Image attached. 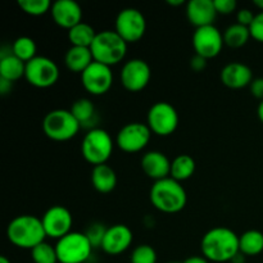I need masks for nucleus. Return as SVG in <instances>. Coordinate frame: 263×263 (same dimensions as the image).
Here are the masks:
<instances>
[{"label":"nucleus","instance_id":"79ce46f5","mask_svg":"<svg viewBox=\"0 0 263 263\" xmlns=\"http://www.w3.org/2000/svg\"><path fill=\"white\" fill-rule=\"evenodd\" d=\"M167 4L172 5V7H180V5L185 4L184 0H167Z\"/></svg>","mask_w":263,"mask_h":263},{"label":"nucleus","instance_id":"412c9836","mask_svg":"<svg viewBox=\"0 0 263 263\" xmlns=\"http://www.w3.org/2000/svg\"><path fill=\"white\" fill-rule=\"evenodd\" d=\"M26 63L13 54L12 46L7 53L0 54V79L15 82L25 77Z\"/></svg>","mask_w":263,"mask_h":263},{"label":"nucleus","instance_id":"c756f323","mask_svg":"<svg viewBox=\"0 0 263 263\" xmlns=\"http://www.w3.org/2000/svg\"><path fill=\"white\" fill-rule=\"evenodd\" d=\"M31 257L35 263H58L55 246H50L46 241H43L31 251Z\"/></svg>","mask_w":263,"mask_h":263},{"label":"nucleus","instance_id":"a19ab883","mask_svg":"<svg viewBox=\"0 0 263 263\" xmlns=\"http://www.w3.org/2000/svg\"><path fill=\"white\" fill-rule=\"evenodd\" d=\"M244 262H246V256H244L243 253H240V252H239V253L234 257L233 261H231V263H244Z\"/></svg>","mask_w":263,"mask_h":263},{"label":"nucleus","instance_id":"473e14b6","mask_svg":"<svg viewBox=\"0 0 263 263\" xmlns=\"http://www.w3.org/2000/svg\"><path fill=\"white\" fill-rule=\"evenodd\" d=\"M105 231H107V228H104V225L99 222H94L87 228L85 235L87 236V239L90 240L91 246L94 248H100L103 243V239H104Z\"/></svg>","mask_w":263,"mask_h":263},{"label":"nucleus","instance_id":"5701e85b","mask_svg":"<svg viewBox=\"0 0 263 263\" xmlns=\"http://www.w3.org/2000/svg\"><path fill=\"white\" fill-rule=\"evenodd\" d=\"M92 62H94V58H92L90 48L71 46L64 57V63H66L67 68L76 73H82Z\"/></svg>","mask_w":263,"mask_h":263},{"label":"nucleus","instance_id":"aec40b11","mask_svg":"<svg viewBox=\"0 0 263 263\" xmlns=\"http://www.w3.org/2000/svg\"><path fill=\"white\" fill-rule=\"evenodd\" d=\"M253 81V72L247 64L231 62L221 71V82L230 89H243Z\"/></svg>","mask_w":263,"mask_h":263},{"label":"nucleus","instance_id":"a878e982","mask_svg":"<svg viewBox=\"0 0 263 263\" xmlns=\"http://www.w3.org/2000/svg\"><path fill=\"white\" fill-rule=\"evenodd\" d=\"M97 31L89 23L81 22L68 30V40L71 46H81V48H90L97 37Z\"/></svg>","mask_w":263,"mask_h":263},{"label":"nucleus","instance_id":"c85d7f7f","mask_svg":"<svg viewBox=\"0 0 263 263\" xmlns=\"http://www.w3.org/2000/svg\"><path fill=\"white\" fill-rule=\"evenodd\" d=\"M12 51L17 58H20L25 63L37 57L36 55V51H37L36 43L33 41V39L28 37V36H21V37L15 39L14 43L12 44Z\"/></svg>","mask_w":263,"mask_h":263},{"label":"nucleus","instance_id":"bb28decb","mask_svg":"<svg viewBox=\"0 0 263 263\" xmlns=\"http://www.w3.org/2000/svg\"><path fill=\"white\" fill-rule=\"evenodd\" d=\"M239 248L244 256H258L263 252V233L248 230L239 236Z\"/></svg>","mask_w":263,"mask_h":263},{"label":"nucleus","instance_id":"393cba45","mask_svg":"<svg viewBox=\"0 0 263 263\" xmlns=\"http://www.w3.org/2000/svg\"><path fill=\"white\" fill-rule=\"evenodd\" d=\"M197 163L195 159L189 154H180L174 161H171V174L170 177H172L176 181L181 182L184 180L190 179L194 175Z\"/></svg>","mask_w":263,"mask_h":263},{"label":"nucleus","instance_id":"e433bc0d","mask_svg":"<svg viewBox=\"0 0 263 263\" xmlns=\"http://www.w3.org/2000/svg\"><path fill=\"white\" fill-rule=\"evenodd\" d=\"M207 61L208 59H205L204 57L199 55V54H194L190 59V68L194 72H202L207 67Z\"/></svg>","mask_w":263,"mask_h":263},{"label":"nucleus","instance_id":"f257e3e1","mask_svg":"<svg viewBox=\"0 0 263 263\" xmlns=\"http://www.w3.org/2000/svg\"><path fill=\"white\" fill-rule=\"evenodd\" d=\"M203 257L211 262H231L240 252L239 236L231 229L215 228L203 235L200 241Z\"/></svg>","mask_w":263,"mask_h":263},{"label":"nucleus","instance_id":"0eeeda50","mask_svg":"<svg viewBox=\"0 0 263 263\" xmlns=\"http://www.w3.org/2000/svg\"><path fill=\"white\" fill-rule=\"evenodd\" d=\"M59 263H85L91 257L92 249L85 233L71 231L55 244Z\"/></svg>","mask_w":263,"mask_h":263},{"label":"nucleus","instance_id":"39448f33","mask_svg":"<svg viewBox=\"0 0 263 263\" xmlns=\"http://www.w3.org/2000/svg\"><path fill=\"white\" fill-rule=\"evenodd\" d=\"M81 125L69 109L50 110L44 117L43 130L49 139L67 141L79 134Z\"/></svg>","mask_w":263,"mask_h":263},{"label":"nucleus","instance_id":"9d476101","mask_svg":"<svg viewBox=\"0 0 263 263\" xmlns=\"http://www.w3.org/2000/svg\"><path fill=\"white\" fill-rule=\"evenodd\" d=\"M115 31L127 44L136 43L145 35V17L136 8H125L117 14Z\"/></svg>","mask_w":263,"mask_h":263},{"label":"nucleus","instance_id":"58836bf2","mask_svg":"<svg viewBox=\"0 0 263 263\" xmlns=\"http://www.w3.org/2000/svg\"><path fill=\"white\" fill-rule=\"evenodd\" d=\"M12 89H13V82L7 81V80L4 79H0V92H2V95L9 94V92L12 91Z\"/></svg>","mask_w":263,"mask_h":263},{"label":"nucleus","instance_id":"37998d69","mask_svg":"<svg viewBox=\"0 0 263 263\" xmlns=\"http://www.w3.org/2000/svg\"><path fill=\"white\" fill-rule=\"evenodd\" d=\"M257 115H258L259 121L263 123V100L258 104V108H257Z\"/></svg>","mask_w":263,"mask_h":263},{"label":"nucleus","instance_id":"6e6552de","mask_svg":"<svg viewBox=\"0 0 263 263\" xmlns=\"http://www.w3.org/2000/svg\"><path fill=\"white\" fill-rule=\"evenodd\" d=\"M25 79L32 86L46 89L58 81L59 68L53 59L37 55L26 63Z\"/></svg>","mask_w":263,"mask_h":263},{"label":"nucleus","instance_id":"f3484780","mask_svg":"<svg viewBox=\"0 0 263 263\" xmlns=\"http://www.w3.org/2000/svg\"><path fill=\"white\" fill-rule=\"evenodd\" d=\"M50 12L54 22L67 30L82 22V8L74 0H57L51 5Z\"/></svg>","mask_w":263,"mask_h":263},{"label":"nucleus","instance_id":"b1692460","mask_svg":"<svg viewBox=\"0 0 263 263\" xmlns=\"http://www.w3.org/2000/svg\"><path fill=\"white\" fill-rule=\"evenodd\" d=\"M71 113L74 116L77 121L80 122L81 127H86L89 130H92L95 122L98 121L97 110H95L94 103L87 98H80L76 102H73L71 107Z\"/></svg>","mask_w":263,"mask_h":263},{"label":"nucleus","instance_id":"4468645a","mask_svg":"<svg viewBox=\"0 0 263 263\" xmlns=\"http://www.w3.org/2000/svg\"><path fill=\"white\" fill-rule=\"evenodd\" d=\"M81 82L84 89L91 95L105 94L109 91L113 84V73L110 67L99 62H92L81 73Z\"/></svg>","mask_w":263,"mask_h":263},{"label":"nucleus","instance_id":"a18cd8bd","mask_svg":"<svg viewBox=\"0 0 263 263\" xmlns=\"http://www.w3.org/2000/svg\"><path fill=\"white\" fill-rule=\"evenodd\" d=\"M0 263H12V262H10L9 259L7 258V257L2 256V257H0Z\"/></svg>","mask_w":263,"mask_h":263},{"label":"nucleus","instance_id":"cd10ccee","mask_svg":"<svg viewBox=\"0 0 263 263\" xmlns=\"http://www.w3.org/2000/svg\"><path fill=\"white\" fill-rule=\"evenodd\" d=\"M251 37L252 36L249 27L239 25V23H234V25L229 26L225 30V32H223V41H225V44L234 49L244 46Z\"/></svg>","mask_w":263,"mask_h":263},{"label":"nucleus","instance_id":"2eb2a0df","mask_svg":"<svg viewBox=\"0 0 263 263\" xmlns=\"http://www.w3.org/2000/svg\"><path fill=\"white\" fill-rule=\"evenodd\" d=\"M41 221H43L46 236L59 240L71 233L73 217L69 210H67L63 205H53L44 213Z\"/></svg>","mask_w":263,"mask_h":263},{"label":"nucleus","instance_id":"f8f14e48","mask_svg":"<svg viewBox=\"0 0 263 263\" xmlns=\"http://www.w3.org/2000/svg\"><path fill=\"white\" fill-rule=\"evenodd\" d=\"M152 71L144 59L134 58L126 62L121 69V84L131 92L141 91L151 81Z\"/></svg>","mask_w":263,"mask_h":263},{"label":"nucleus","instance_id":"f704fd0d","mask_svg":"<svg viewBox=\"0 0 263 263\" xmlns=\"http://www.w3.org/2000/svg\"><path fill=\"white\" fill-rule=\"evenodd\" d=\"M213 3L218 14H231L238 7L235 0H213Z\"/></svg>","mask_w":263,"mask_h":263},{"label":"nucleus","instance_id":"6ab92c4d","mask_svg":"<svg viewBox=\"0 0 263 263\" xmlns=\"http://www.w3.org/2000/svg\"><path fill=\"white\" fill-rule=\"evenodd\" d=\"M217 14L213 0H190L186 4L187 20L197 28L212 26Z\"/></svg>","mask_w":263,"mask_h":263},{"label":"nucleus","instance_id":"49530a36","mask_svg":"<svg viewBox=\"0 0 263 263\" xmlns=\"http://www.w3.org/2000/svg\"><path fill=\"white\" fill-rule=\"evenodd\" d=\"M168 263H182V262H168Z\"/></svg>","mask_w":263,"mask_h":263},{"label":"nucleus","instance_id":"c9c22d12","mask_svg":"<svg viewBox=\"0 0 263 263\" xmlns=\"http://www.w3.org/2000/svg\"><path fill=\"white\" fill-rule=\"evenodd\" d=\"M254 17H256V14H254L251 9H246V8H243V9H240L238 13H236V20H238V22L236 23L246 26V27H249V26L252 25V22H253Z\"/></svg>","mask_w":263,"mask_h":263},{"label":"nucleus","instance_id":"1a4fd4ad","mask_svg":"<svg viewBox=\"0 0 263 263\" xmlns=\"http://www.w3.org/2000/svg\"><path fill=\"white\" fill-rule=\"evenodd\" d=\"M148 123L152 133L158 136H168L179 126V113L176 108L167 102H158L148 112Z\"/></svg>","mask_w":263,"mask_h":263},{"label":"nucleus","instance_id":"ea45409f","mask_svg":"<svg viewBox=\"0 0 263 263\" xmlns=\"http://www.w3.org/2000/svg\"><path fill=\"white\" fill-rule=\"evenodd\" d=\"M182 263H210V261L203 256H190Z\"/></svg>","mask_w":263,"mask_h":263},{"label":"nucleus","instance_id":"ddd939ff","mask_svg":"<svg viewBox=\"0 0 263 263\" xmlns=\"http://www.w3.org/2000/svg\"><path fill=\"white\" fill-rule=\"evenodd\" d=\"M223 45V33L213 25L197 28L193 35V48L195 54H199L205 59L217 57L222 50Z\"/></svg>","mask_w":263,"mask_h":263},{"label":"nucleus","instance_id":"7ed1b4c3","mask_svg":"<svg viewBox=\"0 0 263 263\" xmlns=\"http://www.w3.org/2000/svg\"><path fill=\"white\" fill-rule=\"evenodd\" d=\"M149 198L154 208L168 215L182 211L187 203L186 190L181 182L172 177L154 182L149 193Z\"/></svg>","mask_w":263,"mask_h":263},{"label":"nucleus","instance_id":"7c9ffc66","mask_svg":"<svg viewBox=\"0 0 263 263\" xmlns=\"http://www.w3.org/2000/svg\"><path fill=\"white\" fill-rule=\"evenodd\" d=\"M18 5L25 13L30 15H43L50 12V0H18Z\"/></svg>","mask_w":263,"mask_h":263},{"label":"nucleus","instance_id":"72a5a7b5","mask_svg":"<svg viewBox=\"0 0 263 263\" xmlns=\"http://www.w3.org/2000/svg\"><path fill=\"white\" fill-rule=\"evenodd\" d=\"M249 31H251V36L254 40L263 43V12L257 13L253 22L249 26Z\"/></svg>","mask_w":263,"mask_h":263},{"label":"nucleus","instance_id":"4c0bfd02","mask_svg":"<svg viewBox=\"0 0 263 263\" xmlns=\"http://www.w3.org/2000/svg\"><path fill=\"white\" fill-rule=\"evenodd\" d=\"M251 87V92L254 98L257 99L263 100V77H257V79H253L252 84L249 85Z\"/></svg>","mask_w":263,"mask_h":263},{"label":"nucleus","instance_id":"a211bd4d","mask_svg":"<svg viewBox=\"0 0 263 263\" xmlns=\"http://www.w3.org/2000/svg\"><path fill=\"white\" fill-rule=\"evenodd\" d=\"M141 168L144 174L154 180V182L170 177L171 174V161L162 152H146L141 157Z\"/></svg>","mask_w":263,"mask_h":263},{"label":"nucleus","instance_id":"9b49d317","mask_svg":"<svg viewBox=\"0 0 263 263\" xmlns=\"http://www.w3.org/2000/svg\"><path fill=\"white\" fill-rule=\"evenodd\" d=\"M151 136L152 131L148 125L141 122H130L118 131L116 144L126 153H136L148 145Z\"/></svg>","mask_w":263,"mask_h":263},{"label":"nucleus","instance_id":"c03bdc74","mask_svg":"<svg viewBox=\"0 0 263 263\" xmlns=\"http://www.w3.org/2000/svg\"><path fill=\"white\" fill-rule=\"evenodd\" d=\"M253 4L256 5L257 8H259V9H261V12H263V0H254Z\"/></svg>","mask_w":263,"mask_h":263},{"label":"nucleus","instance_id":"dca6fc26","mask_svg":"<svg viewBox=\"0 0 263 263\" xmlns=\"http://www.w3.org/2000/svg\"><path fill=\"white\" fill-rule=\"evenodd\" d=\"M134 236L131 229L123 223H117V225H113L107 229L100 248L107 254L117 256L130 248Z\"/></svg>","mask_w":263,"mask_h":263},{"label":"nucleus","instance_id":"2f4dec72","mask_svg":"<svg viewBox=\"0 0 263 263\" xmlns=\"http://www.w3.org/2000/svg\"><path fill=\"white\" fill-rule=\"evenodd\" d=\"M130 263H157V252L149 244H140L131 253Z\"/></svg>","mask_w":263,"mask_h":263},{"label":"nucleus","instance_id":"f03ea898","mask_svg":"<svg viewBox=\"0 0 263 263\" xmlns=\"http://www.w3.org/2000/svg\"><path fill=\"white\" fill-rule=\"evenodd\" d=\"M7 236L13 246L30 251L48 238L41 218L32 215H22L13 218L7 228Z\"/></svg>","mask_w":263,"mask_h":263},{"label":"nucleus","instance_id":"423d86ee","mask_svg":"<svg viewBox=\"0 0 263 263\" xmlns=\"http://www.w3.org/2000/svg\"><path fill=\"white\" fill-rule=\"evenodd\" d=\"M113 152V140L103 128H92L85 134L81 144L82 157L92 166L105 164Z\"/></svg>","mask_w":263,"mask_h":263},{"label":"nucleus","instance_id":"20e7f679","mask_svg":"<svg viewBox=\"0 0 263 263\" xmlns=\"http://www.w3.org/2000/svg\"><path fill=\"white\" fill-rule=\"evenodd\" d=\"M90 50L95 62L112 67L123 61L127 53V43L116 31L105 30L97 33Z\"/></svg>","mask_w":263,"mask_h":263},{"label":"nucleus","instance_id":"4be33fe9","mask_svg":"<svg viewBox=\"0 0 263 263\" xmlns=\"http://www.w3.org/2000/svg\"><path fill=\"white\" fill-rule=\"evenodd\" d=\"M91 184L97 192L108 194L117 186V174L107 163L94 166L91 171Z\"/></svg>","mask_w":263,"mask_h":263}]
</instances>
